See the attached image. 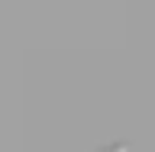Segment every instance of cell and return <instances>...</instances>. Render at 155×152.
I'll return each instance as SVG.
<instances>
[{
	"label": "cell",
	"mask_w": 155,
	"mask_h": 152,
	"mask_svg": "<svg viewBox=\"0 0 155 152\" xmlns=\"http://www.w3.org/2000/svg\"><path fill=\"white\" fill-rule=\"evenodd\" d=\"M100 152H129V146H126V143H116V146H110V149H100Z\"/></svg>",
	"instance_id": "6da1fadb"
}]
</instances>
